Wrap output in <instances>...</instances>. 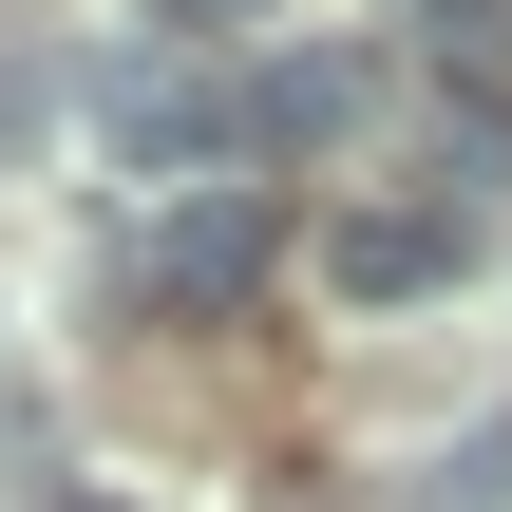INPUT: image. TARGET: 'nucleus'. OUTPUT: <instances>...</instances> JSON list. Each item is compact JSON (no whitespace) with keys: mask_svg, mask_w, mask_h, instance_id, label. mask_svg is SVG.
<instances>
[{"mask_svg":"<svg viewBox=\"0 0 512 512\" xmlns=\"http://www.w3.org/2000/svg\"><path fill=\"white\" fill-rule=\"evenodd\" d=\"M95 133H114V171L228 190V171H247V76H209V57H114V76H95Z\"/></svg>","mask_w":512,"mask_h":512,"instance_id":"f257e3e1","label":"nucleus"},{"mask_svg":"<svg viewBox=\"0 0 512 512\" xmlns=\"http://www.w3.org/2000/svg\"><path fill=\"white\" fill-rule=\"evenodd\" d=\"M475 247H494V228H475L456 190H361V209L323 228V285H342V304H437V285H475Z\"/></svg>","mask_w":512,"mask_h":512,"instance_id":"f03ea898","label":"nucleus"},{"mask_svg":"<svg viewBox=\"0 0 512 512\" xmlns=\"http://www.w3.org/2000/svg\"><path fill=\"white\" fill-rule=\"evenodd\" d=\"M266 266H285V209H266L247 171H228V190H171V209H152V304H171V323H228V304H247Z\"/></svg>","mask_w":512,"mask_h":512,"instance_id":"7ed1b4c3","label":"nucleus"},{"mask_svg":"<svg viewBox=\"0 0 512 512\" xmlns=\"http://www.w3.org/2000/svg\"><path fill=\"white\" fill-rule=\"evenodd\" d=\"M342 133H380V57L361 38H304V57L247 76V152H342Z\"/></svg>","mask_w":512,"mask_h":512,"instance_id":"20e7f679","label":"nucleus"},{"mask_svg":"<svg viewBox=\"0 0 512 512\" xmlns=\"http://www.w3.org/2000/svg\"><path fill=\"white\" fill-rule=\"evenodd\" d=\"M57 512H133V494H57Z\"/></svg>","mask_w":512,"mask_h":512,"instance_id":"39448f33","label":"nucleus"},{"mask_svg":"<svg viewBox=\"0 0 512 512\" xmlns=\"http://www.w3.org/2000/svg\"><path fill=\"white\" fill-rule=\"evenodd\" d=\"M171 19H190V0H171Z\"/></svg>","mask_w":512,"mask_h":512,"instance_id":"423d86ee","label":"nucleus"}]
</instances>
